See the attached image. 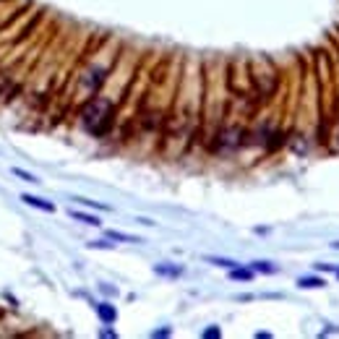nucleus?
Wrapping results in <instances>:
<instances>
[{
    "label": "nucleus",
    "instance_id": "nucleus-1",
    "mask_svg": "<svg viewBox=\"0 0 339 339\" xmlns=\"http://www.w3.org/2000/svg\"><path fill=\"white\" fill-rule=\"evenodd\" d=\"M81 125L86 128L92 136L102 139L110 133L112 123H115V102L107 97H92L84 107H81Z\"/></svg>",
    "mask_w": 339,
    "mask_h": 339
},
{
    "label": "nucleus",
    "instance_id": "nucleus-2",
    "mask_svg": "<svg viewBox=\"0 0 339 339\" xmlns=\"http://www.w3.org/2000/svg\"><path fill=\"white\" fill-rule=\"evenodd\" d=\"M248 128L243 125H227V128H219V131L214 133L212 144H209V149H212L214 154H227V152H238V149L248 146Z\"/></svg>",
    "mask_w": 339,
    "mask_h": 339
},
{
    "label": "nucleus",
    "instance_id": "nucleus-3",
    "mask_svg": "<svg viewBox=\"0 0 339 339\" xmlns=\"http://www.w3.org/2000/svg\"><path fill=\"white\" fill-rule=\"evenodd\" d=\"M251 92H253V104L269 102L271 97L279 92V76L277 71H253L251 73Z\"/></svg>",
    "mask_w": 339,
    "mask_h": 339
},
{
    "label": "nucleus",
    "instance_id": "nucleus-4",
    "mask_svg": "<svg viewBox=\"0 0 339 339\" xmlns=\"http://www.w3.org/2000/svg\"><path fill=\"white\" fill-rule=\"evenodd\" d=\"M104 76H107V71H104V68H89L86 76L81 79V86H84L86 92H92V94H94L97 89L104 84Z\"/></svg>",
    "mask_w": 339,
    "mask_h": 339
},
{
    "label": "nucleus",
    "instance_id": "nucleus-5",
    "mask_svg": "<svg viewBox=\"0 0 339 339\" xmlns=\"http://www.w3.org/2000/svg\"><path fill=\"white\" fill-rule=\"evenodd\" d=\"M287 146L295 149L298 154H305L308 149H311V146H308V136L305 133H290L287 136Z\"/></svg>",
    "mask_w": 339,
    "mask_h": 339
},
{
    "label": "nucleus",
    "instance_id": "nucleus-6",
    "mask_svg": "<svg viewBox=\"0 0 339 339\" xmlns=\"http://www.w3.org/2000/svg\"><path fill=\"white\" fill-rule=\"evenodd\" d=\"M21 201H24L26 206L42 209V212H55V203H50V201H44V199H37V196H29V193H24V196H21Z\"/></svg>",
    "mask_w": 339,
    "mask_h": 339
},
{
    "label": "nucleus",
    "instance_id": "nucleus-7",
    "mask_svg": "<svg viewBox=\"0 0 339 339\" xmlns=\"http://www.w3.org/2000/svg\"><path fill=\"white\" fill-rule=\"evenodd\" d=\"M94 308H97V316H100V319H102L104 323H115L118 311H115V308H112L110 303H97Z\"/></svg>",
    "mask_w": 339,
    "mask_h": 339
},
{
    "label": "nucleus",
    "instance_id": "nucleus-8",
    "mask_svg": "<svg viewBox=\"0 0 339 339\" xmlns=\"http://www.w3.org/2000/svg\"><path fill=\"white\" fill-rule=\"evenodd\" d=\"M298 287L300 290H319V287H326V279H321V277H300Z\"/></svg>",
    "mask_w": 339,
    "mask_h": 339
},
{
    "label": "nucleus",
    "instance_id": "nucleus-9",
    "mask_svg": "<svg viewBox=\"0 0 339 339\" xmlns=\"http://www.w3.org/2000/svg\"><path fill=\"white\" fill-rule=\"evenodd\" d=\"M230 279H240V282H251L253 279V269H230Z\"/></svg>",
    "mask_w": 339,
    "mask_h": 339
},
{
    "label": "nucleus",
    "instance_id": "nucleus-10",
    "mask_svg": "<svg viewBox=\"0 0 339 339\" xmlns=\"http://www.w3.org/2000/svg\"><path fill=\"white\" fill-rule=\"evenodd\" d=\"M251 269L253 271H261V274H274V271H277V266L271 261H253Z\"/></svg>",
    "mask_w": 339,
    "mask_h": 339
},
{
    "label": "nucleus",
    "instance_id": "nucleus-11",
    "mask_svg": "<svg viewBox=\"0 0 339 339\" xmlns=\"http://www.w3.org/2000/svg\"><path fill=\"white\" fill-rule=\"evenodd\" d=\"M71 217H73V219H79V222H84V224H92V227L100 224V219H97L94 214H84V212H76V209L71 212Z\"/></svg>",
    "mask_w": 339,
    "mask_h": 339
},
{
    "label": "nucleus",
    "instance_id": "nucleus-12",
    "mask_svg": "<svg viewBox=\"0 0 339 339\" xmlns=\"http://www.w3.org/2000/svg\"><path fill=\"white\" fill-rule=\"evenodd\" d=\"M107 238H110V240H123V243H141V240L136 238V235H125V232H118V230H110Z\"/></svg>",
    "mask_w": 339,
    "mask_h": 339
},
{
    "label": "nucleus",
    "instance_id": "nucleus-13",
    "mask_svg": "<svg viewBox=\"0 0 339 339\" xmlns=\"http://www.w3.org/2000/svg\"><path fill=\"white\" fill-rule=\"evenodd\" d=\"M154 271H157V274H162V277H180V274H183V269H180V266H162V263H160V266H154Z\"/></svg>",
    "mask_w": 339,
    "mask_h": 339
},
{
    "label": "nucleus",
    "instance_id": "nucleus-14",
    "mask_svg": "<svg viewBox=\"0 0 339 339\" xmlns=\"http://www.w3.org/2000/svg\"><path fill=\"white\" fill-rule=\"evenodd\" d=\"M206 261L214 263V266H224V269H235L238 266V261H232V259H217V256H209Z\"/></svg>",
    "mask_w": 339,
    "mask_h": 339
},
{
    "label": "nucleus",
    "instance_id": "nucleus-15",
    "mask_svg": "<svg viewBox=\"0 0 339 339\" xmlns=\"http://www.w3.org/2000/svg\"><path fill=\"white\" fill-rule=\"evenodd\" d=\"M79 203H84V206H94V209H100V212H110V206L107 203H100V201H89V199H76Z\"/></svg>",
    "mask_w": 339,
    "mask_h": 339
},
{
    "label": "nucleus",
    "instance_id": "nucleus-16",
    "mask_svg": "<svg viewBox=\"0 0 339 339\" xmlns=\"http://www.w3.org/2000/svg\"><path fill=\"white\" fill-rule=\"evenodd\" d=\"M13 175L21 178V180H26V183H40V180H37L34 175H29V172H26V170H21V167H13Z\"/></svg>",
    "mask_w": 339,
    "mask_h": 339
},
{
    "label": "nucleus",
    "instance_id": "nucleus-17",
    "mask_svg": "<svg viewBox=\"0 0 339 339\" xmlns=\"http://www.w3.org/2000/svg\"><path fill=\"white\" fill-rule=\"evenodd\" d=\"M89 248H112L107 240H92V243H89Z\"/></svg>",
    "mask_w": 339,
    "mask_h": 339
},
{
    "label": "nucleus",
    "instance_id": "nucleus-18",
    "mask_svg": "<svg viewBox=\"0 0 339 339\" xmlns=\"http://www.w3.org/2000/svg\"><path fill=\"white\" fill-rule=\"evenodd\" d=\"M203 337H219V329H206V331H203Z\"/></svg>",
    "mask_w": 339,
    "mask_h": 339
},
{
    "label": "nucleus",
    "instance_id": "nucleus-19",
    "mask_svg": "<svg viewBox=\"0 0 339 339\" xmlns=\"http://www.w3.org/2000/svg\"><path fill=\"white\" fill-rule=\"evenodd\" d=\"M334 248H337V251H339V243H334Z\"/></svg>",
    "mask_w": 339,
    "mask_h": 339
},
{
    "label": "nucleus",
    "instance_id": "nucleus-20",
    "mask_svg": "<svg viewBox=\"0 0 339 339\" xmlns=\"http://www.w3.org/2000/svg\"><path fill=\"white\" fill-rule=\"evenodd\" d=\"M337 277H339V269H337Z\"/></svg>",
    "mask_w": 339,
    "mask_h": 339
}]
</instances>
